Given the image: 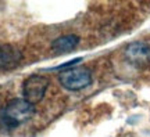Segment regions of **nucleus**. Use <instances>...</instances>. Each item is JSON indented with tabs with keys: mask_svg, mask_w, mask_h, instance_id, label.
<instances>
[{
	"mask_svg": "<svg viewBox=\"0 0 150 137\" xmlns=\"http://www.w3.org/2000/svg\"><path fill=\"white\" fill-rule=\"evenodd\" d=\"M81 61H82V58H75V60H71L68 63H64V64H61V65H59V67H56V68H53L52 71H68V69L76 67Z\"/></svg>",
	"mask_w": 150,
	"mask_h": 137,
	"instance_id": "nucleus-7",
	"label": "nucleus"
},
{
	"mask_svg": "<svg viewBox=\"0 0 150 137\" xmlns=\"http://www.w3.org/2000/svg\"><path fill=\"white\" fill-rule=\"evenodd\" d=\"M33 115H35V105L24 98H14L0 112V121L6 127L13 129L21 123L28 122Z\"/></svg>",
	"mask_w": 150,
	"mask_h": 137,
	"instance_id": "nucleus-1",
	"label": "nucleus"
},
{
	"mask_svg": "<svg viewBox=\"0 0 150 137\" xmlns=\"http://www.w3.org/2000/svg\"><path fill=\"white\" fill-rule=\"evenodd\" d=\"M22 61L21 50L14 44H0V69H14Z\"/></svg>",
	"mask_w": 150,
	"mask_h": 137,
	"instance_id": "nucleus-5",
	"label": "nucleus"
},
{
	"mask_svg": "<svg viewBox=\"0 0 150 137\" xmlns=\"http://www.w3.org/2000/svg\"><path fill=\"white\" fill-rule=\"evenodd\" d=\"M49 87V79L42 75H31L22 83V94L24 100L35 105L36 103L43 100Z\"/></svg>",
	"mask_w": 150,
	"mask_h": 137,
	"instance_id": "nucleus-3",
	"label": "nucleus"
},
{
	"mask_svg": "<svg viewBox=\"0 0 150 137\" xmlns=\"http://www.w3.org/2000/svg\"><path fill=\"white\" fill-rule=\"evenodd\" d=\"M60 83L64 89L70 91H78V90L86 89L92 83V74L88 68L82 67H74V68L64 71L60 75Z\"/></svg>",
	"mask_w": 150,
	"mask_h": 137,
	"instance_id": "nucleus-2",
	"label": "nucleus"
},
{
	"mask_svg": "<svg viewBox=\"0 0 150 137\" xmlns=\"http://www.w3.org/2000/svg\"><path fill=\"white\" fill-rule=\"evenodd\" d=\"M78 43H79V37L76 35H64V36H60L56 40H53L52 50L56 54H65L75 50Z\"/></svg>",
	"mask_w": 150,
	"mask_h": 137,
	"instance_id": "nucleus-6",
	"label": "nucleus"
},
{
	"mask_svg": "<svg viewBox=\"0 0 150 137\" xmlns=\"http://www.w3.org/2000/svg\"><path fill=\"white\" fill-rule=\"evenodd\" d=\"M125 58L138 68H146L150 65V46L142 42L131 43L125 48Z\"/></svg>",
	"mask_w": 150,
	"mask_h": 137,
	"instance_id": "nucleus-4",
	"label": "nucleus"
}]
</instances>
